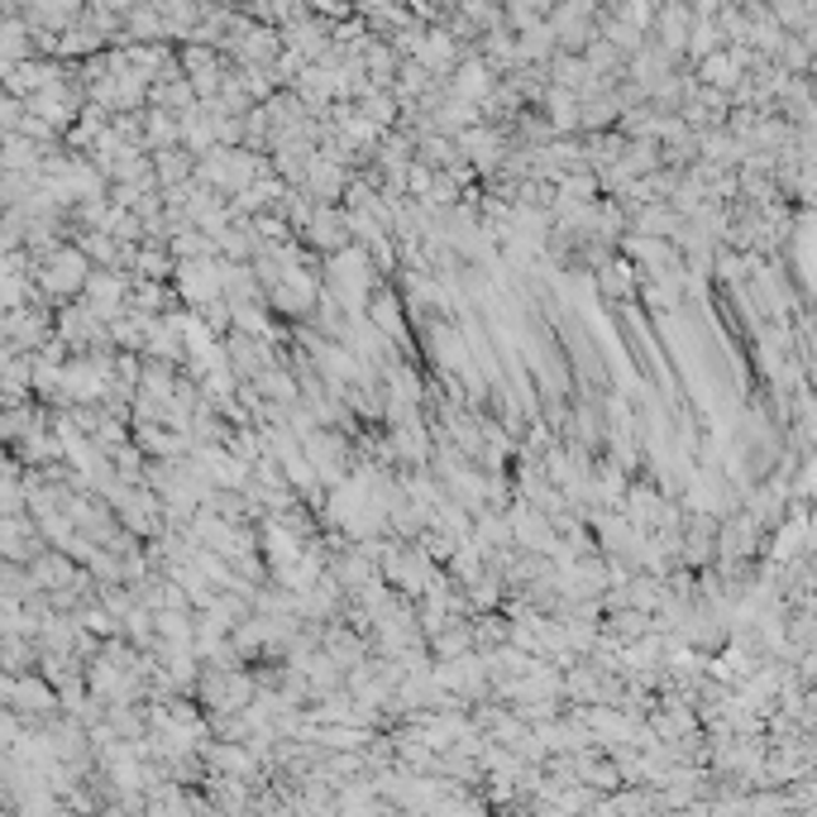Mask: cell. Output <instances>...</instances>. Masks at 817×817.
Listing matches in <instances>:
<instances>
[{
    "label": "cell",
    "instance_id": "3",
    "mask_svg": "<svg viewBox=\"0 0 817 817\" xmlns=\"http://www.w3.org/2000/svg\"><path fill=\"white\" fill-rule=\"evenodd\" d=\"M445 87H450V96L454 101H469V105H483L487 101V91L497 87V72L487 68V62L479 58V48H459V62H454V72L445 77Z\"/></svg>",
    "mask_w": 817,
    "mask_h": 817
},
{
    "label": "cell",
    "instance_id": "8",
    "mask_svg": "<svg viewBox=\"0 0 817 817\" xmlns=\"http://www.w3.org/2000/svg\"><path fill=\"white\" fill-rule=\"evenodd\" d=\"M77 574H82V564H72L68 555H58V550H44L38 560L24 564V578H30L34 592H58V588H72Z\"/></svg>",
    "mask_w": 817,
    "mask_h": 817
},
{
    "label": "cell",
    "instance_id": "10",
    "mask_svg": "<svg viewBox=\"0 0 817 817\" xmlns=\"http://www.w3.org/2000/svg\"><path fill=\"white\" fill-rule=\"evenodd\" d=\"M689 5H665V10H655V24H651V44L655 48H665V53H675V58H683V38H689Z\"/></svg>",
    "mask_w": 817,
    "mask_h": 817
},
{
    "label": "cell",
    "instance_id": "1",
    "mask_svg": "<svg viewBox=\"0 0 817 817\" xmlns=\"http://www.w3.org/2000/svg\"><path fill=\"white\" fill-rule=\"evenodd\" d=\"M268 311L273 315H283V321H297V325H307L311 321V311H315V301H321V273H311V268H292L287 278L273 287L268 297Z\"/></svg>",
    "mask_w": 817,
    "mask_h": 817
},
{
    "label": "cell",
    "instance_id": "18",
    "mask_svg": "<svg viewBox=\"0 0 817 817\" xmlns=\"http://www.w3.org/2000/svg\"><path fill=\"white\" fill-rule=\"evenodd\" d=\"M354 105H359V115H364V120L373 125V129L392 135V125H398V101H392V91H373V87H368Z\"/></svg>",
    "mask_w": 817,
    "mask_h": 817
},
{
    "label": "cell",
    "instance_id": "14",
    "mask_svg": "<svg viewBox=\"0 0 817 817\" xmlns=\"http://www.w3.org/2000/svg\"><path fill=\"white\" fill-rule=\"evenodd\" d=\"M210 244H216V258H226V263H249L258 254V240H254V230H249V220H230V230H220Z\"/></svg>",
    "mask_w": 817,
    "mask_h": 817
},
{
    "label": "cell",
    "instance_id": "20",
    "mask_svg": "<svg viewBox=\"0 0 817 817\" xmlns=\"http://www.w3.org/2000/svg\"><path fill=\"white\" fill-rule=\"evenodd\" d=\"M608 636L622 641V645L651 636V617H645V612H631V608H617V612H608Z\"/></svg>",
    "mask_w": 817,
    "mask_h": 817
},
{
    "label": "cell",
    "instance_id": "7",
    "mask_svg": "<svg viewBox=\"0 0 817 817\" xmlns=\"http://www.w3.org/2000/svg\"><path fill=\"white\" fill-rule=\"evenodd\" d=\"M345 187H349V168H340V163H331V158L311 153L307 177H301V187H297V192H307L315 206H340Z\"/></svg>",
    "mask_w": 817,
    "mask_h": 817
},
{
    "label": "cell",
    "instance_id": "15",
    "mask_svg": "<svg viewBox=\"0 0 817 817\" xmlns=\"http://www.w3.org/2000/svg\"><path fill=\"white\" fill-rule=\"evenodd\" d=\"M173 268L177 263L168 258V249H158V244H139L135 249V273H129V283H173Z\"/></svg>",
    "mask_w": 817,
    "mask_h": 817
},
{
    "label": "cell",
    "instance_id": "19",
    "mask_svg": "<svg viewBox=\"0 0 817 817\" xmlns=\"http://www.w3.org/2000/svg\"><path fill=\"white\" fill-rule=\"evenodd\" d=\"M430 651L435 660H459V655H473V636H469V622H450L430 636Z\"/></svg>",
    "mask_w": 817,
    "mask_h": 817
},
{
    "label": "cell",
    "instance_id": "12",
    "mask_svg": "<svg viewBox=\"0 0 817 817\" xmlns=\"http://www.w3.org/2000/svg\"><path fill=\"white\" fill-rule=\"evenodd\" d=\"M679 226H683V220L669 206H636V210H631V230L626 234H645V240H665L669 244Z\"/></svg>",
    "mask_w": 817,
    "mask_h": 817
},
{
    "label": "cell",
    "instance_id": "9",
    "mask_svg": "<svg viewBox=\"0 0 817 817\" xmlns=\"http://www.w3.org/2000/svg\"><path fill=\"white\" fill-rule=\"evenodd\" d=\"M278 38H283V48H292V53H301L307 62H321L325 53H331V24H321V20H301V24H292V30H278Z\"/></svg>",
    "mask_w": 817,
    "mask_h": 817
},
{
    "label": "cell",
    "instance_id": "13",
    "mask_svg": "<svg viewBox=\"0 0 817 817\" xmlns=\"http://www.w3.org/2000/svg\"><path fill=\"white\" fill-rule=\"evenodd\" d=\"M249 388H254V392H258V398L268 402V406H283V412H287V406H297V378L287 373L283 364L263 368V373H258V378H254V383H249Z\"/></svg>",
    "mask_w": 817,
    "mask_h": 817
},
{
    "label": "cell",
    "instance_id": "21",
    "mask_svg": "<svg viewBox=\"0 0 817 817\" xmlns=\"http://www.w3.org/2000/svg\"><path fill=\"white\" fill-rule=\"evenodd\" d=\"M430 182H435V173L426 163H406V173H402V192H406V202H426V192H430Z\"/></svg>",
    "mask_w": 817,
    "mask_h": 817
},
{
    "label": "cell",
    "instance_id": "2",
    "mask_svg": "<svg viewBox=\"0 0 817 817\" xmlns=\"http://www.w3.org/2000/svg\"><path fill=\"white\" fill-rule=\"evenodd\" d=\"M38 283H44V292L48 297H58V301H68L77 297L87 287V273H91V263L77 254V244H58L53 254H44V263H38Z\"/></svg>",
    "mask_w": 817,
    "mask_h": 817
},
{
    "label": "cell",
    "instance_id": "5",
    "mask_svg": "<svg viewBox=\"0 0 817 817\" xmlns=\"http://www.w3.org/2000/svg\"><path fill=\"white\" fill-rule=\"evenodd\" d=\"M297 240L307 244L311 254H321V258H331V254H340V249H349L345 210H340V206H315L311 220H307V230H301Z\"/></svg>",
    "mask_w": 817,
    "mask_h": 817
},
{
    "label": "cell",
    "instance_id": "4",
    "mask_svg": "<svg viewBox=\"0 0 817 817\" xmlns=\"http://www.w3.org/2000/svg\"><path fill=\"white\" fill-rule=\"evenodd\" d=\"M173 292H177V301H187L192 311H202L206 301H216L220 297V258L177 263V268H173Z\"/></svg>",
    "mask_w": 817,
    "mask_h": 817
},
{
    "label": "cell",
    "instance_id": "11",
    "mask_svg": "<svg viewBox=\"0 0 817 817\" xmlns=\"http://www.w3.org/2000/svg\"><path fill=\"white\" fill-rule=\"evenodd\" d=\"M592 287H598V292L608 297V301H617V307H622V301L636 297V268H631L622 254H612L598 273H592Z\"/></svg>",
    "mask_w": 817,
    "mask_h": 817
},
{
    "label": "cell",
    "instance_id": "16",
    "mask_svg": "<svg viewBox=\"0 0 817 817\" xmlns=\"http://www.w3.org/2000/svg\"><path fill=\"white\" fill-rule=\"evenodd\" d=\"M321 641L331 645V655H325V660H331L335 669H340V665H354V660L364 665V651H368V645H364L359 631H349V626H321Z\"/></svg>",
    "mask_w": 817,
    "mask_h": 817
},
{
    "label": "cell",
    "instance_id": "17",
    "mask_svg": "<svg viewBox=\"0 0 817 817\" xmlns=\"http://www.w3.org/2000/svg\"><path fill=\"white\" fill-rule=\"evenodd\" d=\"M149 163H153L158 192H163V187H177V182H192V163H196V158L182 153V149H158V153H149Z\"/></svg>",
    "mask_w": 817,
    "mask_h": 817
},
{
    "label": "cell",
    "instance_id": "6",
    "mask_svg": "<svg viewBox=\"0 0 817 817\" xmlns=\"http://www.w3.org/2000/svg\"><path fill=\"white\" fill-rule=\"evenodd\" d=\"M364 321L373 325V335H383L388 345H406V311H402V297H398V287H392V283L373 287Z\"/></svg>",
    "mask_w": 817,
    "mask_h": 817
}]
</instances>
